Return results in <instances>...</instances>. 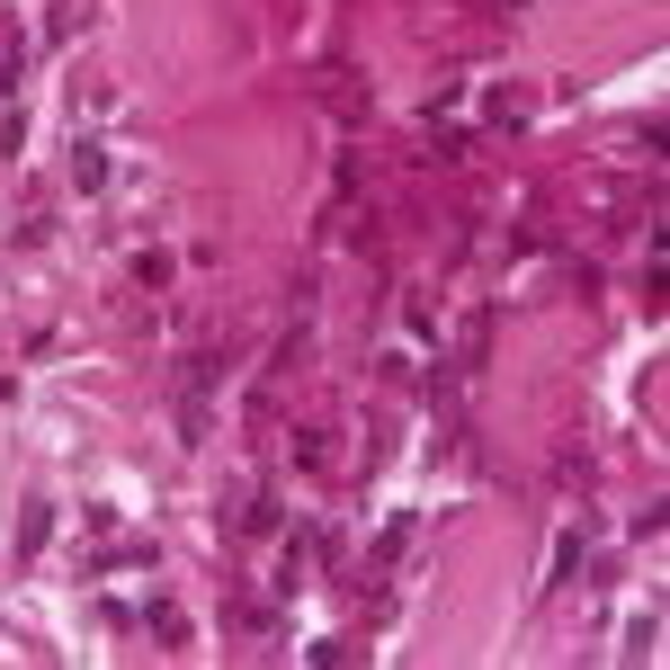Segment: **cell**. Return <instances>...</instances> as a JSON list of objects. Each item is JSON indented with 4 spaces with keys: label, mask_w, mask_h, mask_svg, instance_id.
I'll return each instance as SVG.
<instances>
[{
    "label": "cell",
    "mask_w": 670,
    "mask_h": 670,
    "mask_svg": "<svg viewBox=\"0 0 670 670\" xmlns=\"http://www.w3.org/2000/svg\"><path fill=\"white\" fill-rule=\"evenodd\" d=\"M72 179H81V188H108V153L81 144V153H72Z\"/></svg>",
    "instance_id": "7a4b0ae2"
},
{
    "label": "cell",
    "mask_w": 670,
    "mask_h": 670,
    "mask_svg": "<svg viewBox=\"0 0 670 670\" xmlns=\"http://www.w3.org/2000/svg\"><path fill=\"white\" fill-rule=\"evenodd\" d=\"M45 536H54V501H27V518H19V563L45 555Z\"/></svg>",
    "instance_id": "6da1fadb"
},
{
    "label": "cell",
    "mask_w": 670,
    "mask_h": 670,
    "mask_svg": "<svg viewBox=\"0 0 670 670\" xmlns=\"http://www.w3.org/2000/svg\"><path fill=\"white\" fill-rule=\"evenodd\" d=\"M153 635H161V644H188V617H179V608H161V599H153Z\"/></svg>",
    "instance_id": "3957f363"
}]
</instances>
